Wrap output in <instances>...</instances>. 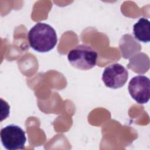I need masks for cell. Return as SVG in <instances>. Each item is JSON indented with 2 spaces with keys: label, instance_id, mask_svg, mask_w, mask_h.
<instances>
[{
  "label": "cell",
  "instance_id": "3957f363",
  "mask_svg": "<svg viewBox=\"0 0 150 150\" xmlns=\"http://www.w3.org/2000/svg\"><path fill=\"white\" fill-rule=\"evenodd\" d=\"M1 140L4 146L8 150L22 149L26 141L25 131L19 126L8 125L1 130Z\"/></svg>",
  "mask_w": 150,
  "mask_h": 150
},
{
  "label": "cell",
  "instance_id": "277c9868",
  "mask_svg": "<svg viewBox=\"0 0 150 150\" xmlns=\"http://www.w3.org/2000/svg\"><path fill=\"white\" fill-rule=\"evenodd\" d=\"M128 78V70L119 63H114L106 67L102 75V80L104 84L113 89L122 87Z\"/></svg>",
  "mask_w": 150,
  "mask_h": 150
},
{
  "label": "cell",
  "instance_id": "5b68a950",
  "mask_svg": "<svg viewBox=\"0 0 150 150\" xmlns=\"http://www.w3.org/2000/svg\"><path fill=\"white\" fill-rule=\"evenodd\" d=\"M128 91L132 98L138 104L146 103L149 100V79L142 75L132 77L128 83Z\"/></svg>",
  "mask_w": 150,
  "mask_h": 150
},
{
  "label": "cell",
  "instance_id": "7a4b0ae2",
  "mask_svg": "<svg viewBox=\"0 0 150 150\" xmlns=\"http://www.w3.org/2000/svg\"><path fill=\"white\" fill-rule=\"evenodd\" d=\"M97 57V52L91 46L85 44L77 45L67 54L69 63L73 67L82 70H87L94 67Z\"/></svg>",
  "mask_w": 150,
  "mask_h": 150
},
{
  "label": "cell",
  "instance_id": "6da1fadb",
  "mask_svg": "<svg viewBox=\"0 0 150 150\" xmlns=\"http://www.w3.org/2000/svg\"><path fill=\"white\" fill-rule=\"evenodd\" d=\"M30 47L38 52H47L56 46L57 38L55 30L50 25L42 22L35 25L28 33Z\"/></svg>",
  "mask_w": 150,
  "mask_h": 150
},
{
  "label": "cell",
  "instance_id": "8992f818",
  "mask_svg": "<svg viewBox=\"0 0 150 150\" xmlns=\"http://www.w3.org/2000/svg\"><path fill=\"white\" fill-rule=\"evenodd\" d=\"M150 22L145 18H140L133 26V33L139 41L147 43L150 40Z\"/></svg>",
  "mask_w": 150,
  "mask_h": 150
}]
</instances>
